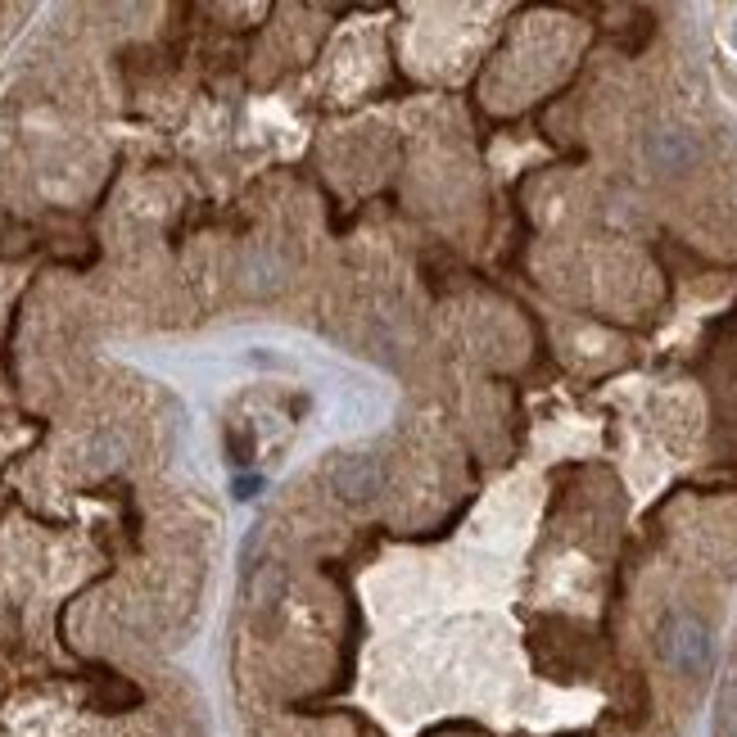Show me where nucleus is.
<instances>
[{"instance_id": "f257e3e1", "label": "nucleus", "mask_w": 737, "mask_h": 737, "mask_svg": "<svg viewBox=\"0 0 737 737\" xmlns=\"http://www.w3.org/2000/svg\"><path fill=\"white\" fill-rule=\"evenodd\" d=\"M656 648H661V661L669 669H679L684 679H705L715 665V638L697 616H688V611H679V616H669L661 625Z\"/></svg>"}, {"instance_id": "f03ea898", "label": "nucleus", "mask_w": 737, "mask_h": 737, "mask_svg": "<svg viewBox=\"0 0 737 737\" xmlns=\"http://www.w3.org/2000/svg\"><path fill=\"white\" fill-rule=\"evenodd\" d=\"M330 488H335V498H340L345 507H366V503L380 498L385 471H380L376 457L349 452V457H340V462L330 467Z\"/></svg>"}, {"instance_id": "7ed1b4c3", "label": "nucleus", "mask_w": 737, "mask_h": 737, "mask_svg": "<svg viewBox=\"0 0 737 737\" xmlns=\"http://www.w3.org/2000/svg\"><path fill=\"white\" fill-rule=\"evenodd\" d=\"M642 159H648V168L656 177H684V172L697 168L701 145L684 128H652L648 141H642Z\"/></svg>"}, {"instance_id": "20e7f679", "label": "nucleus", "mask_w": 737, "mask_h": 737, "mask_svg": "<svg viewBox=\"0 0 737 737\" xmlns=\"http://www.w3.org/2000/svg\"><path fill=\"white\" fill-rule=\"evenodd\" d=\"M82 457H86V467H90V471H113V467L128 462V444H122L113 430H100V435H90V439H86Z\"/></svg>"}, {"instance_id": "39448f33", "label": "nucleus", "mask_w": 737, "mask_h": 737, "mask_svg": "<svg viewBox=\"0 0 737 737\" xmlns=\"http://www.w3.org/2000/svg\"><path fill=\"white\" fill-rule=\"evenodd\" d=\"M244 276L258 286V290H271V286H281V276H286V263L276 258V250H267V244H258V250L244 254Z\"/></svg>"}, {"instance_id": "423d86ee", "label": "nucleus", "mask_w": 737, "mask_h": 737, "mask_svg": "<svg viewBox=\"0 0 737 737\" xmlns=\"http://www.w3.org/2000/svg\"><path fill=\"white\" fill-rule=\"evenodd\" d=\"M281 593H286V566H281V561H267L263 570H250V597H254L263 611L281 602Z\"/></svg>"}, {"instance_id": "0eeeda50", "label": "nucleus", "mask_w": 737, "mask_h": 737, "mask_svg": "<svg viewBox=\"0 0 737 737\" xmlns=\"http://www.w3.org/2000/svg\"><path fill=\"white\" fill-rule=\"evenodd\" d=\"M715 720H720V733H724V737H737V679H728V684L720 688Z\"/></svg>"}, {"instance_id": "6e6552de", "label": "nucleus", "mask_w": 737, "mask_h": 737, "mask_svg": "<svg viewBox=\"0 0 737 737\" xmlns=\"http://www.w3.org/2000/svg\"><path fill=\"white\" fill-rule=\"evenodd\" d=\"M250 494H258V480L250 475V480H235V498H250Z\"/></svg>"}, {"instance_id": "1a4fd4ad", "label": "nucleus", "mask_w": 737, "mask_h": 737, "mask_svg": "<svg viewBox=\"0 0 737 737\" xmlns=\"http://www.w3.org/2000/svg\"><path fill=\"white\" fill-rule=\"evenodd\" d=\"M728 46L737 50V19H733V27H728Z\"/></svg>"}]
</instances>
